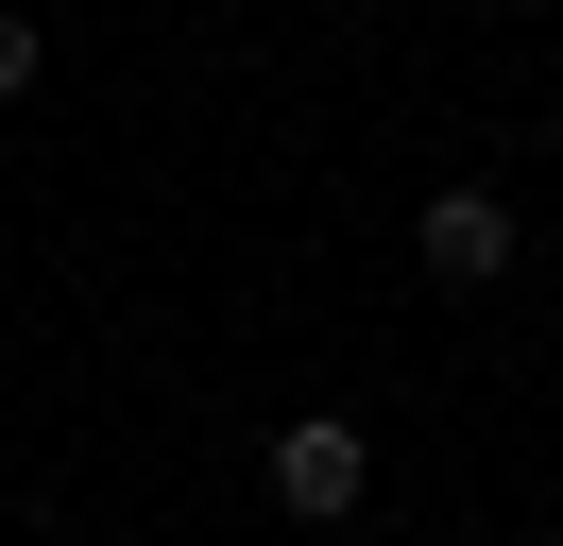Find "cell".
I'll return each mask as SVG.
<instances>
[{
  "label": "cell",
  "instance_id": "1",
  "mask_svg": "<svg viewBox=\"0 0 563 546\" xmlns=\"http://www.w3.org/2000/svg\"><path fill=\"white\" fill-rule=\"evenodd\" d=\"M358 495H376V444H358L342 410H290V427H274V512H290V529H342Z\"/></svg>",
  "mask_w": 563,
  "mask_h": 546
},
{
  "label": "cell",
  "instance_id": "3",
  "mask_svg": "<svg viewBox=\"0 0 563 546\" xmlns=\"http://www.w3.org/2000/svg\"><path fill=\"white\" fill-rule=\"evenodd\" d=\"M35 68H52V34H35V18H18V0H0V102L35 86Z\"/></svg>",
  "mask_w": 563,
  "mask_h": 546
},
{
  "label": "cell",
  "instance_id": "2",
  "mask_svg": "<svg viewBox=\"0 0 563 546\" xmlns=\"http://www.w3.org/2000/svg\"><path fill=\"white\" fill-rule=\"evenodd\" d=\"M410 256H427V291H495V273H512V205H495V188H444L410 222Z\"/></svg>",
  "mask_w": 563,
  "mask_h": 546
}]
</instances>
